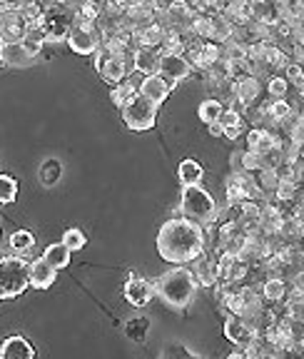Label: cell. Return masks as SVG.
<instances>
[{
  "label": "cell",
  "mask_w": 304,
  "mask_h": 359,
  "mask_svg": "<svg viewBox=\"0 0 304 359\" xmlns=\"http://www.w3.org/2000/svg\"><path fill=\"white\" fill-rule=\"evenodd\" d=\"M92 62H95V70L102 80H105L110 88L123 80H127L132 75V60H125V57H118L113 53H107L105 48H97V53L92 55Z\"/></svg>",
  "instance_id": "6"
},
{
  "label": "cell",
  "mask_w": 304,
  "mask_h": 359,
  "mask_svg": "<svg viewBox=\"0 0 304 359\" xmlns=\"http://www.w3.org/2000/svg\"><path fill=\"white\" fill-rule=\"evenodd\" d=\"M100 43L102 35L97 30V22L73 13V28H70L68 35V45L73 48V53H78V55H95Z\"/></svg>",
  "instance_id": "5"
},
{
  "label": "cell",
  "mask_w": 304,
  "mask_h": 359,
  "mask_svg": "<svg viewBox=\"0 0 304 359\" xmlns=\"http://www.w3.org/2000/svg\"><path fill=\"white\" fill-rule=\"evenodd\" d=\"M202 175H205L202 165H200L195 157H185V160L180 163V168H177V177H180L182 187L200 185V182H202Z\"/></svg>",
  "instance_id": "25"
},
{
  "label": "cell",
  "mask_w": 304,
  "mask_h": 359,
  "mask_svg": "<svg viewBox=\"0 0 304 359\" xmlns=\"http://www.w3.org/2000/svg\"><path fill=\"white\" fill-rule=\"evenodd\" d=\"M282 73H284V80H287L289 88H292V90H297L299 85L304 83V67L299 65V62H294V60H292L287 67H284V70H282Z\"/></svg>",
  "instance_id": "39"
},
{
  "label": "cell",
  "mask_w": 304,
  "mask_h": 359,
  "mask_svg": "<svg viewBox=\"0 0 304 359\" xmlns=\"http://www.w3.org/2000/svg\"><path fill=\"white\" fill-rule=\"evenodd\" d=\"M70 257H73V252H70L68 245H62V242H55V245H48L46 252H43V259L46 262H50L55 269H62L70 264Z\"/></svg>",
  "instance_id": "27"
},
{
  "label": "cell",
  "mask_w": 304,
  "mask_h": 359,
  "mask_svg": "<svg viewBox=\"0 0 304 359\" xmlns=\"http://www.w3.org/2000/svg\"><path fill=\"white\" fill-rule=\"evenodd\" d=\"M299 160H304V145H302V150H299Z\"/></svg>",
  "instance_id": "44"
},
{
  "label": "cell",
  "mask_w": 304,
  "mask_h": 359,
  "mask_svg": "<svg viewBox=\"0 0 304 359\" xmlns=\"http://www.w3.org/2000/svg\"><path fill=\"white\" fill-rule=\"evenodd\" d=\"M160 75H163L165 80H167L170 85H177L180 80H185V78H190L195 70H192V65H190V60H187L185 55H165L163 53V57H160V70H158Z\"/></svg>",
  "instance_id": "13"
},
{
  "label": "cell",
  "mask_w": 304,
  "mask_h": 359,
  "mask_svg": "<svg viewBox=\"0 0 304 359\" xmlns=\"http://www.w3.org/2000/svg\"><path fill=\"white\" fill-rule=\"evenodd\" d=\"M198 277L185 264H172V269L163 272L155 282V294L172 309H185L187 304H192V299L198 297Z\"/></svg>",
  "instance_id": "2"
},
{
  "label": "cell",
  "mask_w": 304,
  "mask_h": 359,
  "mask_svg": "<svg viewBox=\"0 0 304 359\" xmlns=\"http://www.w3.org/2000/svg\"><path fill=\"white\" fill-rule=\"evenodd\" d=\"M70 28H73V11L65 6H48L43 15V30H46L48 43H68Z\"/></svg>",
  "instance_id": "8"
},
{
  "label": "cell",
  "mask_w": 304,
  "mask_h": 359,
  "mask_svg": "<svg viewBox=\"0 0 304 359\" xmlns=\"http://www.w3.org/2000/svg\"><path fill=\"white\" fill-rule=\"evenodd\" d=\"M35 57L28 53V48L23 45V40H13V43L0 45V62L6 67H28Z\"/></svg>",
  "instance_id": "16"
},
{
  "label": "cell",
  "mask_w": 304,
  "mask_h": 359,
  "mask_svg": "<svg viewBox=\"0 0 304 359\" xmlns=\"http://www.w3.org/2000/svg\"><path fill=\"white\" fill-rule=\"evenodd\" d=\"M254 180H257L259 190L265 192L267 197H275V190H277V185H279V172H277V170H259V172L254 175Z\"/></svg>",
  "instance_id": "35"
},
{
  "label": "cell",
  "mask_w": 304,
  "mask_h": 359,
  "mask_svg": "<svg viewBox=\"0 0 304 359\" xmlns=\"http://www.w3.org/2000/svg\"><path fill=\"white\" fill-rule=\"evenodd\" d=\"M267 112H270V118L275 120L277 128H279V125L292 115V105H289L287 100H272L270 97V102H267Z\"/></svg>",
  "instance_id": "37"
},
{
  "label": "cell",
  "mask_w": 304,
  "mask_h": 359,
  "mask_svg": "<svg viewBox=\"0 0 304 359\" xmlns=\"http://www.w3.org/2000/svg\"><path fill=\"white\" fill-rule=\"evenodd\" d=\"M259 292H262V299H265L267 304H284L289 294V285L284 282V277L270 275L259 285Z\"/></svg>",
  "instance_id": "19"
},
{
  "label": "cell",
  "mask_w": 304,
  "mask_h": 359,
  "mask_svg": "<svg viewBox=\"0 0 304 359\" xmlns=\"http://www.w3.org/2000/svg\"><path fill=\"white\" fill-rule=\"evenodd\" d=\"M0 67H3V62H0Z\"/></svg>",
  "instance_id": "46"
},
{
  "label": "cell",
  "mask_w": 304,
  "mask_h": 359,
  "mask_svg": "<svg viewBox=\"0 0 304 359\" xmlns=\"http://www.w3.org/2000/svg\"><path fill=\"white\" fill-rule=\"evenodd\" d=\"M222 112H225V105H222V100H217V97H205L198 107V115L205 125L217 123V120L222 118Z\"/></svg>",
  "instance_id": "30"
},
{
  "label": "cell",
  "mask_w": 304,
  "mask_h": 359,
  "mask_svg": "<svg viewBox=\"0 0 304 359\" xmlns=\"http://www.w3.org/2000/svg\"><path fill=\"white\" fill-rule=\"evenodd\" d=\"M192 272L198 277L200 287H214L220 282V259L214 255H202L192 262Z\"/></svg>",
  "instance_id": "14"
},
{
  "label": "cell",
  "mask_w": 304,
  "mask_h": 359,
  "mask_svg": "<svg viewBox=\"0 0 304 359\" xmlns=\"http://www.w3.org/2000/svg\"><path fill=\"white\" fill-rule=\"evenodd\" d=\"M289 83L284 80V75H272L265 83V93L272 97V100H287L289 97Z\"/></svg>",
  "instance_id": "33"
},
{
  "label": "cell",
  "mask_w": 304,
  "mask_h": 359,
  "mask_svg": "<svg viewBox=\"0 0 304 359\" xmlns=\"http://www.w3.org/2000/svg\"><path fill=\"white\" fill-rule=\"evenodd\" d=\"M18 197V180L13 175L0 172V205H11Z\"/></svg>",
  "instance_id": "36"
},
{
  "label": "cell",
  "mask_w": 304,
  "mask_h": 359,
  "mask_svg": "<svg viewBox=\"0 0 304 359\" xmlns=\"http://www.w3.org/2000/svg\"><path fill=\"white\" fill-rule=\"evenodd\" d=\"M242 170L244 172H252V175H257L259 170H262V160H259L257 152L242 150Z\"/></svg>",
  "instance_id": "40"
},
{
  "label": "cell",
  "mask_w": 304,
  "mask_h": 359,
  "mask_svg": "<svg viewBox=\"0 0 304 359\" xmlns=\"http://www.w3.org/2000/svg\"><path fill=\"white\" fill-rule=\"evenodd\" d=\"M125 334L137 344L145 342L147 334H150V320H147V317H135V320H130L127 325H125Z\"/></svg>",
  "instance_id": "32"
},
{
  "label": "cell",
  "mask_w": 304,
  "mask_h": 359,
  "mask_svg": "<svg viewBox=\"0 0 304 359\" xmlns=\"http://www.w3.org/2000/svg\"><path fill=\"white\" fill-rule=\"evenodd\" d=\"M207 232L187 217H172L163 222L158 232V252L170 264H190L207 250Z\"/></svg>",
  "instance_id": "1"
},
{
  "label": "cell",
  "mask_w": 304,
  "mask_h": 359,
  "mask_svg": "<svg viewBox=\"0 0 304 359\" xmlns=\"http://www.w3.org/2000/svg\"><path fill=\"white\" fill-rule=\"evenodd\" d=\"M132 40H135L137 48H163V40H165V25L160 20H152L145 22L140 28H135L132 33Z\"/></svg>",
  "instance_id": "17"
},
{
  "label": "cell",
  "mask_w": 304,
  "mask_h": 359,
  "mask_svg": "<svg viewBox=\"0 0 304 359\" xmlns=\"http://www.w3.org/2000/svg\"><path fill=\"white\" fill-rule=\"evenodd\" d=\"M225 337L240 349H249L257 339V332L247 320H242L240 314H227L225 317Z\"/></svg>",
  "instance_id": "9"
},
{
  "label": "cell",
  "mask_w": 304,
  "mask_h": 359,
  "mask_svg": "<svg viewBox=\"0 0 304 359\" xmlns=\"http://www.w3.org/2000/svg\"><path fill=\"white\" fill-rule=\"evenodd\" d=\"M25 28H28V22H25V18L20 15V11L0 6V38H3V43L23 40Z\"/></svg>",
  "instance_id": "12"
},
{
  "label": "cell",
  "mask_w": 304,
  "mask_h": 359,
  "mask_svg": "<svg viewBox=\"0 0 304 359\" xmlns=\"http://www.w3.org/2000/svg\"><path fill=\"white\" fill-rule=\"evenodd\" d=\"M123 294H125V299H127V304L142 309L150 304L152 297H155V282L145 280V277L130 275L123 287Z\"/></svg>",
  "instance_id": "10"
},
{
  "label": "cell",
  "mask_w": 304,
  "mask_h": 359,
  "mask_svg": "<svg viewBox=\"0 0 304 359\" xmlns=\"http://www.w3.org/2000/svg\"><path fill=\"white\" fill-rule=\"evenodd\" d=\"M62 175V165L60 160H55V157H48V160H43V165H40V182H43V187H55L57 180H60Z\"/></svg>",
  "instance_id": "31"
},
{
  "label": "cell",
  "mask_w": 304,
  "mask_h": 359,
  "mask_svg": "<svg viewBox=\"0 0 304 359\" xmlns=\"http://www.w3.org/2000/svg\"><path fill=\"white\" fill-rule=\"evenodd\" d=\"M125 15L132 20V25L135 28H140V25H145V22H152L155 20V6H152L150 0H132L127 6V11H125Z\"/></svg>",
  "instance_id": "24"
},
{
  "label": "cell",
  "mask_w": 304,
  "mask_h": 359,
  "mask_svg": "<svg viewBox=\"0 0 304 359\" xmlns=\"http://www.w3.org/2000/svg\"><path fill=\"white\" fill-rule=\"evenodd\" d=\"M30 287V262L23 255L0 257V302L20 297Z\"/></svg>",
  "instance_id": "4"
},
{
  "label": "cell",
  "mask_w": 304,
  "mask_h": 359,
  "mask_svg": "<svg viewBox=\"0 0 304 359\" xmlns=\"http://www.w3.org/2000/svg\"><path fill=\"white\" fill-rule=\"evenodd\" d=\"M299 3H302V6H304V0H299Z\"/></svg>",
  "instance_id": "45"
},
{
  "label": "cell",
  "mask_w": 304,
  "mask_h": 359,
  "mask_svg": "<svg viewBox=\"0 0 304 359\" xmlns=\"http://www.w3.org/2000/svg\"><path fill=\"white\" fill-rule=\"evenodd\" d=\"M135 95H137V85L132 83L130 78L110 88V100H113V105H118L120 110H123V107L127 105V102L132 100Z\"/></svg>",
  "instance_id": "28"
},
{
  "label": "cell",
  "mask_w": 304,
  "mask_h": 359,
  "mask_svg": "<svg viewBox=\"0 0 304 359\" xmlns=\"http://www.w3.org/2000/svg\"><path fill=\"white\" fill-rule=\"evenodd\" d=\"M232 35H235V25H232V20H227L225 13L209 15V40L212 43L225 45L227 40H232Z\"/></svg>",
  "instance_id": "23"
},
{
  "label": "cell",
  "mask_w": 304,
  "mask_h": 359,
  "mask_svg": "<svg viewBox=\"0 0 304 359\" xmlns=\"http://www.w3.org/2000/svg\"><path fill=\"white\" fill-rule=\"evenodd\" d=\"M160 57H163V50L158 48H137L132 55V67L142 75H155L160 70Z\"/></svg>",
  "instance_id": "21"
},
{
  "label": "cell",
  "mask_w": 304,
  "mask_h": 359,
  "mask_svg": "<svg viewBox=\"0 0 304 359\" xmlns=\"http://www.w3.org/2000/svg\"><path fill=\"white\" fill-rule=\"evenodd\" d=\"M207 133L212 135V137H222V125H220V120H217V123H212V125H207Z\"/></svg>",
  "instance_id": "42"
},
{
  "label": "cell",
  "mask_w": 304,
  "mask_h": 359,
  "mask_svg": "<svg viewBox=\"0 0 304 359\" xmlns=\"http://www.w3.org/2000/svg\"><path fill=\"white\" fill-rule=\"evenodd\" d=\"M192 349L185 347V344H170V347H165L163 352V359H190Z\"/></svg>",
  "instance_id": "41"
},
{
  "label": "cell",
  "mask_w": 304,
  "mask_h": 359,
  "mask_svg": "<svg viewBox=\"0 0 304 359\" xmlns=\"http://www.w3.org/2000/svg\"><path fill=\"white\" fill-rule=\"evenodd\" d=\"M227 359H249V354H247V349H237V352H232Z\"/></svg>",
  "instance_id": "43"
},
{
  "label": "cell",
  "mask_w": 304,
  "mask_h": 359,
  "mask_svg": "<svg viewBox=\"0 0 304 359\" xmlns=\"http://www.w3.org/2000/svg\"><path fill=\"white\" fill-rule=\"evenodd\" d=\"M60 242L70 247V252H78V250H83V247L88 245V237H85V232L78 230V227H70V230L62 232Z\"/></svg>",
  "instance_id": "38"
},
{
  "label": "cell",
  "mask_w": 304,
  "mask_h": 359,
  "mask_svg": "<svg viewBox=\"0 0 304 359\" xmlns=\"http://www.w3.org/2000/svg\"><path fill=\"white\" fill-rule=\"evenodd\" d=\"M158 110H160L158 105H152L150 100H145V97L137 93V95L132 97L120 112H123V120L130 130H135V133H147V130L155 128Z\"/></svg>",
  "instance_id": "7"
},
{
  "label": "cell",
  "mask_w": 304,
  "mask_h": 359,
  "mask_svg": "<svg viewBox=\"0 0 304 359\" xmlns=\"http://www.w3.org/2000/svg\"><path fill=\"white\" fill-rule=\"evenodd\" d=\"M172 88H175V85H170L160 73L142 75V80L137 83V93H140L145 100H150L152 105H158V107L163 105L165 100H167L170 93H172Z\"/></svg>",
  "instance_id": "11"
},
{
  "label": "cell",
  "mask_w": 304,
  "mask_h": 359,
  "mask_svg": "<svg viewBox=\"0 0 304 359\" xmlns=\"http://www.w3.org/2000/svg\"><path fill=\"white\" fill-rule=\"evenodd\" d=\"M35 347L23 334H11L0 342V359H35Z\"/></svg>",
  "instance_id": "15"
},
{
  "label": "cell",
  "mask_w": 304,
  "mask_h": 359,
  "mask_svg": "<svg viewBox=\"0 0 304 359\" xmlns=\"http://www.w3.org/2000/svg\"><path fill=\"white\" fill-rule=\"evenodd\" d=\"M160 50L165 53V55H185L187 50V35L177 33V30L167 28L165 30V40H163V48Z\"/></svg>",
  "instance_id": "29"
},
{
  "label": "cell",
  "mask_w": 304,
  "mask_h": 359,
  "mask_svg": "<svg viewBox=\"0 0 304 359\" xmlns=\"http://www.w3.org/2000/svg\"><path fill=\"white\" fill-rule=\"evenodd\" d=\"M220 125H222V137H227V140H240V137L249 130L242 112L232 110V107H225V112H222V118H220Z\"/></svg>",
  "instance_id": "18"
},
{
  "label": "cell",
  "mask_w": 304,
  "mask_h": 359,
  "mask_svg": "<svg viewBox=\"0 0 304 359\" xmlns=\"http://www.w3.org/2000/svg\"><path fill=\"white\" fill-rule=\"evenodd\" d=\"M222 50H225V60L232 62V65L242 73L244 65H247V45L232 38V40H227V43L222 45Z\"/></svg>",
  "instance_id": "26"
},
{
  "label": "cell",
  "mask_w": 304,
  "mask_h": 359,
  "mask_svg": "<svg viewBox=\"0 0 304 359\" xmlns=\"http://www.w3.org/2000/svg\"><path fill=\"white\" fill-rule=\"evenodd\" d=\"M33 245H35V235L30 230H15L11 235V250L15 255L30 252V250H33Z\"/></svg>",
  "instance_id": "34"
},
{
  "label": "cell",
  "mask_w": 304,
  "mask_h": 359,
  "mask_svg": "<svg viewBox=\"0 0 304 359\" xmlns=\"http://www.w3.org/2000/svg\"><path fill=\"white\" fill-rule=\"evenodd\" d=\"M55 280H57V269L53 267L50 262H46L43 257L30 262V287H35V290H48V287H53Z\"/></svg>",
  "instance_id": "20"
},
{
  "label": "cell",
  "mask_w": 304,
  "mask_h": 359,
  "mask_svg": "<svg viewBox=\"0 0 304 359\" xmlns=\"http://www.w3.org/2000/svg\"><path fill=\"white\" fill-rule=\"evenodd\" d=\"M180 212L182 217L198 222L200 227H212L217 222V202L214 197L205 190L202 185H185L182 187V197H180Z\"/></svg>",
  "instance_id": "3"
},
{
  "label": "cell",
  "mask_w": 304,
  "mask_h": 359,
  "mask_svg": "<svg viewBox=\"0 0 304 359\" xmlns=\"http://www.w3.org/2000/svg\"><path fill=\"white\" fill-rule=\"evenodd\" d=\"M227 20H232L235 28H244L252 22V0H230L225 8Z\"/></svg>",
  "instance_id": "22"
}]
</instances>
